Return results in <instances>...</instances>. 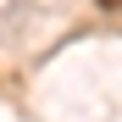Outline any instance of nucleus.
I'll return each instance as SVG.
<instances>
[{"instance_id":"f257e3e1","label":"nucleus","mask_w":122,"mask_h":122,"mask_svg":"<svg viewBox=\"0 0 122 122\" xmlns=\"http://www.w3.org/2000/svg\"><path fill=\"white\" fill-rule=\"evenodd\" d=\"M100 6H122V0H100Z\"/></svg>"}]
</instances>
